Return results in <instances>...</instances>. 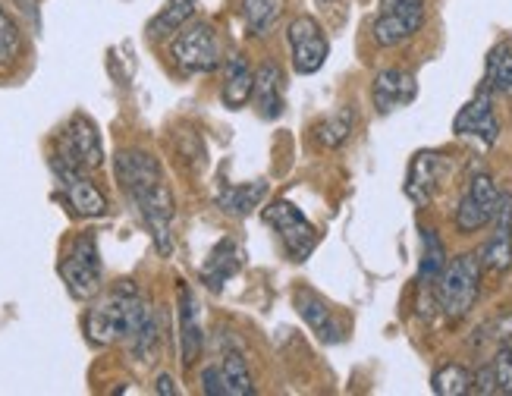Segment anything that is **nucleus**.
Wrapping results in <instances>:
<instances>
[{
  "label": "nucleus",
  "instance_id": "nucleus-1",
  "mask_svg": "<svg viewBox=\"0 0 512 396\" xmlns=\"http://www.w3.org/2000/svg\"><path fill=\"white\" fill-rule=\"evenodd\" d=\"M114 173L117 183L132 202V208L139 211L142 224L148 227L154 249L161 255L173 252V192L164 183L161 161L154 154L142 148H123L114 158Z\"/></svg>",
  "mask_w": 512,
  "mask_h": 396
},
{
  "label": "nucleus",
  "instance_id": "nucleus-2",
  "mask_svg": "<svg viewBox=\"0 0 512 396\" xmlns=\"http://www.w3.org/2000/svg\"><path fill=\"white\" fill-rule=\"evenodd\" d=\"M151 305L139 293V286L132 280H120L114 290H107L85 315V340L92 346H110L126 343L142 321L148 318Z\"/></svg>",
  "mask_w": 512,
  "mask_h": 396
},
{
  "label": "nucleus",
  "instance_id": "nucleus-3",
  "mask_svg": "<svg viewBox=\"0 0 512 396\" xmlns=\"http://www.w3.org/2000/svg\"><path fill=\"white\" fill-rule=\"evenodd\" d=\"M481 255L478 252H462L453 261H447L440 280H437V305L450 321L465 318L475 308L481 296Z\"/></svg>",
  "mask_w": 512,
  "mask_h": 396
},
{
  "label": "nucleus",
  "instance_id": "nucleus-4",
  "mask_svg": "<svg viewBox=\"0 0 512 396\" xmlns=\"http://www.w3.org/2000/svg\"><path fill=\"white\" fill-rule=\"evenodd\" d=\"M57 271L66 283V293H70L76 302H92L101 293V280H104V268H101V255H98V242L92 233H82L70 242V249L63 252Z\"/></svg>",
  "mask_w": 512,
  "mask_h": 396
},
{
  "label": "nucleus",
  "instance_id": "nucleus-5",
  "mask_svg": "<svg viewBox=\"0 0 512 396\" xmlns=\"http://www.w3.org/2000/svg\"><path fill=\"white\" fill-rule=\"evenodd\" d=\"M261 217H264V224L277 233V239L283 242L289 261L302 264V261L311 258V252L318 249L321 233L315 230V224H311V220L293 202H286V198H277V202L264 205Z\"/></svg>",
  "mask_w": 512,
  "mask_h": 396
},
{
  "label": "nucleus",
  "instance_id": "nucleus-6",
  "mask_svg": "<svg viewBox=\"0 0 512 396\" xmlns=\"http://www.w3.org/2000/svg\"><path fill=\"white\" fill-rule=\"evenodd\" d=\"M170 57L183 73H211L220 66V38L208 22H186L170 41Z\"/></svg>",
  "mask_w": 512,
  "mask_h": 396
},
{
  "label": "nucleus",
  "instance_id": "nucleus-7",
  "mask_svg": "<svg viewBox=\"0 0 512 396\" xmlns=\"http://www.w3.org/2000/svg\"><path fill=\"white\" fill-rule=\"evenodd\" d=\"M286 44L289 57H293V70L299 76H315L330 57V41L321 29V22L315 16H293V22L286 26Z\"/></svg>",
  "mask_w": 512,
  "mask_h": 396
},
{
  "label": "nucleus",
  "instance_id": "nucleus-8",
  "mask_svg": "<svg viewBox=\"0 0 512 396\" xmlns=\"http://www.w3.org/2000/svg\"><path fill=\"white\" fill-rule=\"evenodd\" d=\"M500 189L494 183V176L487 173H475L469 180V189L462 192L459 208H456V230L459 233H478L487 224H494V214L500 205Z\"/></svg>",
  "mask_w": 512,
  "mask_h": 396
},
{
  "label": "nucleus",
  "instance_id": "nucleus-9",
  "mask_svg": "<svg viewBox=\"0 0 512 396\" xmlns=\"http://www.w3.org/2000/svg\"><path fill=\"white\" fill-rule=\"evenodd\" d=\"M51 167L57 173L63 198H66V205L73 208V214H79V217H104L107 214V208H110L107 195L92 180H88V170L57 158V154L51 158Z\"/></svg>",
  "mask_w": 512,
  "mask_h": 396
},
{
  "label": "nucleus",
  "instance_id": "nucleus-10",
  "mask_svg": "<svg viewBox=\"0 0 512 396\" xmlns=\"http://www.w3.org/2000/svg\"><path fill=\"white\" fill-rule=\"evenodd\" d=\"M57 158L70 161L82 170H98L104 164V145L98 136V126L85 114H76L70 123H66L63 136H60Z\"/></svg>",
  "mask_w": 512,
  "mask_h": 396
},
{
  "label": "nucleus",
  "instance_id": "nucleus-11",
  "mask_svg": "<svg viewBox=\"0 0 512 396\" xmlns=\"http://www.w3.org/2000/svg\"><path fill=\"white\" fill-rule=\"evenodd\" d=\"M453 132L465 139H478L481 145H494L500 139V120L494 114V92L484 82L475 92V98L456 114Z\"/></svg>",
  "mask_w": 512,
  "mask_h": 396
},
{
  "label": "nucleus",
  "instance_id": "nucleus-12",
  "mask_svg": "<svg viewBox=\"0 0 512 396\" xmlns=\"http://www.w3.org/2000/svg\"><path fill=\"white\" fill-rule=\"evenodd\" d=\"M418 98V79L403 66H387L371 82V101L377 114H393L399 107H409Z\"/></svg>",
  "mask_w": 512,
  "mask_h": 396
},
{
  "label": "nucleus",
  "instance_id": "nucleus-13",
  "mask_svg": "<svg viewBox=\"0 0 512 396\" xmlns=\"http://www.w3.org/2000/svg\"><path fill=\"white\" fill-rule=\"evenodd\" d=\"M176 315H180V362L183 368H192L202 356L205 334H202V315H198V302L186 283L176 286Z\"/></svg>",
  "mask_w": 512,
  "mask_h": 396
},
{
  "label": "nucleus",
  "instance_id": "nucleus-14",
  "mask_svg": "<svg viewBox=\"0 0 512 396\" xmlns=\"http://www.w3.org/2000/svg\"><path fill=\"white\" fill-rule=\"evenodd\" d=\"M481 264L487 271L503 274L512 268V195L503 192L494 214V236L481 249Z\"/></svg>",
  "mask_w": 512,
  "mask_h": 396
},
{
  "label": "nucleus",
  "instance_id": "nucleus-15",
  "mask_svg": "<svg viewBox=\"0 0 512 396\" xmlns=\"http://www.w3.org/2000/svg\"><path fill=\"white\" fill-rule=\"evenodd\" d=\"M293 305H296L299 318L311 330H315L318 340H324V343H343L346 334H343L337 315H333V308L315 290H308V286H299V290L293 293Z\"/></svg>",
  "mask_w": 512,
  "mask_h": 396
},
{
  "label": "nucleus",
  "instance_id": "nucleus-16",
  "mask_svg": "<svg viewBox=\"0 0 512 396\" xmlns=\"http://www.w3.org/2000/svg\"><path fill=\"white\" fill-rule=\"evenodd\" d=\"M443 167H447V161H443L440 151H418L412 158L409 173H406V195L415 205H428L434 198Z\"/></svg>",
  "mask_w": 512,
  "mask_h": 396
},
{
  "label": "nucleus",
  "instance_id": "nucleus-17",
  "mask_svg": "<svg viewBox=\"0 0 512 396\" xmlns=\"http://www.w3.org/2000/svg\"><path fill=\"white\" fill-rule=\"evenodd\" d=\"M258 114L264 120H277L286 110V73L280 70V63L267 60L255 70V92H252Z\"/></svg>",
  "mask_w": 512,
  "mask_h": 396
},
{
  "label": "nucleus",
  "instance_id": "nucleus-18",
  "mask_svg": "<svg viewBox=\"0 0 512 396\" xmlns=\"http://www.w3.org/2000/svg\"><path fill=\"white\" fill-rule=\"evenodd\" d=\"M255 92V70L246 54H230L224 63V85H220V101L230 110H242Z\"/></svg>",
  "mask_w": 512,
  "mask_h": 396
},
{
  "label": "nucleus",
  "instance_id": "nucleus-19",
  "mask_svg": "<svg viewBox=\"0 0 512 396\" xmlns=\"http://www.w3.org/2000/svg\"><path fill=\"white\" fill-rule=\"evenodd\" d=\"M484 85L500 98H512V38L497 41L487 54Z\"/></svg>",
  "mask_w": 512,
  "mask_h": 396
},
{
  "label": "nucleus",
  "instance_id": "nucleus-20",
  "mask_svg": "<svg viewBox=\"0 0 512 396\" xmlns=\"http://www.w3.org/2000/svg\"><path fill=\"white\" fill-rule=\"evenodd\" d=\"M239 249H236V242L233 239H220V246L211 252L208 264L202 268V283L208 286V290H224V283L230 277H236L239 271Z\"/></svg>",
  "mask_w": 512,
  "mask_h": 396
},
{
  "label": "nucleus",
  "instance_id": "nucleus-21",
  "mask_svg": "<svg viewBox=\"0 0 512 396\" xmlns=\"http://www.w3.org/2000/svg\"><path fill=\"white\" fill-rule=\"evenodd\" d=\"M267 195V183H242V186H227L217 195V205L224 208L230 217H249L255 208H261Z\"/></svg>",
  "mask_w": 512,
  "mask_h": 396
},
{
  "label": "nucleus",
  "instance_id": "nucleus-22",
  "mask_svg": "<svg viewBox=\"0 0 512 396\" xmlns=\"http://www.w3.org/2000/svg\"><path fill=\"white\" fill-rule=\"evenodd\" d=\"M443 268H447V246L437 236V230H421V264H418V280L431 286L440 280Z\"/></svg>",
  "mask_w": 512,
  "mask_h": 396
},
{
  "label": "nucleus",
  "instance_id": "nucleus-23",
  "mask_svg": "<svg viewBox=\"0 0 512 396\" xmlns=\"http://www.w3.org/2000/svg\"><path fill=\"white\" fill-rule=\"evenodd\" d=\"M220 374H224L227 396H252L255 393L252 374H249L246 359H242V352H236V349L224 352V359H220Z\"/></svg>",
  "mask_w": 512,
  "mask_h": 396
},
{
  "label": "nucleus",
  "instance_id": "nucleus-24",
  "mask_svg": "<svg viewBox=\"0 0 512 396\" xmlns=\"http://www.w3.org/2000/svg\"><path fill=\"white\" fill-rule=\"evenodd\" d=\"M192 13H195V0H167V7L161 10V16L148 26L151 38L176 35L192 19Z\"/></svg>",
  "mask_w": 512,
  "mask_h": 396
},
{
  "label": "nucleus",
  "instance_id": "nucleus-25",
  "mask_svg": "<svg viewBox=\"0 0 512 396\" xmlns=\"http://www.w3.org/2000/svg\"><path fill=\"white\" fill-rule=\"evenodd\" d=\"M129 346V356L136 359V362H154V352H158L161 346V324H158V315L148 312V318L142 321V327L126 340Z\"/></svg>",
  "mask_w": 512,
  "mask_h": 396
},
{
  "label": "nucleus",
  "instance_id": "nucleus-26",
  "mask_svg": "<svg viewBox=\"0 0 512 396\" xmlns=\"http://www.w3.org/2000/svg\"><path fill=\"white\" fill-rule=\"evenodd\" d=\"M431 387L437 396H465L472 393V371L459 362H447L434 371Z\"/></svg>",
  "mask_w": 512,
  "mask_h": 396
},
{
  "label": "nucleus",
  "instance_id": "nucleus-27",
  "mask_svg": "<svg viewBox=\"0 0 512 396\" xmlns=\"http://www.w3.org/2000/svg\"><path fill=\"white\" fill-rule=\"evenodd\" d=\"M352 129H355V110L352 107H343V110H337V114L324 117L315 132H318V142L324 148H340V145L349 142Z\"/></svg>",
  "mask_w": 512,
  "mask_h": 396
},
{
  "label": "nucleus",
  "instance_id": "nucleus-28",
  "mask_svg": "<svg viewBox=\"0 0 512 396\" xmlns=\"http://www.w3.org/2000/svg\"><path fill=\"white\" fill-rule=\"evenodd\" d=\"M277 13H280L277 0H242V16H246V26L255 38L271 35Z\"/></svg>",
  "mask_w": 512,
  "mask_h": 396
},
{
  "label": "nucleus",
  "instance_id": "nucleus-29",
  "mask_svg": "<svg viewBox=\"0 0 512 396\" xmlns=\"http://www.w3.org/2000/svg\"><path fill=\"white\" fill-rule=\"evenodd\" d=\"M22 51V35H19V26L13 22V16L4 10L0 4V70H7V66L16 63Z\"/></svg>",
  "mask_w": 512,
  "mask_h": 396
},
{
  "label": "nucleus",
  "instance_id": "nucleus-30",
  "mask_svg": "<svg viewBox=\"0 0 512 396\" xmlns=\"http://www.w3.org/2000/svg\"><path fill=\"white\" fill-rule=\"evenodd\" d=\"M491 371H494L497 396H512V352H509V346H503L491 359Z\"/></svg>",
  "mask_w": 512,
  "mask_h": 396
},
{
  "label": "nucleus",
  "instance_id": "nucleus-31",
  "mask_svg": "<svg viewBox=\"0 0 512 396\" xmlns=\"http://www.w3.org/2000/svg\"><path fill=\"white\" fill-rule=\"evenodd\" d=\"M377 4H381V13L403 16L418 29H421V22H425V0H377Z\"/></svg>",
  "mask_w": 512,
  "mask_h": 396
},
{
  "label": "nucleus",
  "instance_id": "nucleus-32",
  "mask_svg": "<svg viewBox=\"0 0 512 396\" xmlns=\"http://www.w3.org/2000/svg\"><path fill=\"white\" fill-rule=\"evenodd\" d=\"M202 390L208 396H227V387H224V374H220V365H208L202 371Z\"/></svg>",
  "mask_w": 512,
  "mask_h": 396
},
{
  "label": "nucleus",
  "instance_id": "nucleus-33",
  "mask_svg": "<svg viewBox=\"0 0 512 396\" xmlns=\"http://www.w3.org/2000/svg\"><path fill=\"white\" fill-rule=\"evenodd\" d=\"M154 390L164 393V396H180V387H176V381L170 378V374H158V384H154Z\"/></svg>",
  "mask_w": 512,
  "mask_h": 396
},
{
  "label": "nucleus",
  "instance_id": "nucleus-34",
  "mask_svg": "<svg viewBox=\"0 0 512 396\" xmlns=\"http://www.w3.org/2000/svg\"><path fill=\"white\" fill-rule=\"evenodd\" d=\"M509 352H512V346H509Z\"/></svg>",
  "mask_w": 512,
  "mask_h": 396
}]
</instances>
